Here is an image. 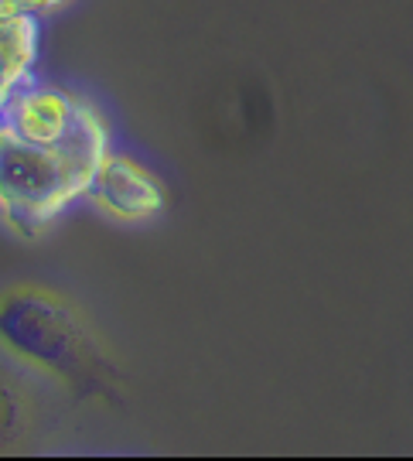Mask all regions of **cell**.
Returning a JSON list of instances; mask_svg holds the SVG:
<instances>
[{
    "mask_svg": "<svg viewBox=\"0 0 413 461\" xmlns=\"http://www.w3.org/2000/svg\"><path fill=\"white\" fill-rule=\"evenodd\" d=\"M106 150V127L85 99L58 144H28L0 127V219L21 236L41 232L85 195Z\"/></svg>",
    "mask_w": 413,
    "mask_h": 461,
    "instance_id": "obj_1",
    "label": "cell"
},
{
    "mask_svg": "<svg viewBox=\"0 0 413 461\" xmlns=\"http://www.w3.org/2000/svg\"><path fill=\"white\" fill-rule=\"evenodd\" d=\"M0 348L41 373L83 383L100 369V348L76 308L45 287L17 284L0 294Z\"/></svg>",
    "mask_w": 413,
    "mask_h": 461,
    "instance_id": "obj_2",
    "label": "cell"
},
{
    "mask_svg": "<svg viewBox=\"0 0 413 461\" xmlns=\"http://www.w3.org/2000/svg\"><path fill=\"white\" fill-rule=\"evenodd\" d=\"M85 195L120 222H144V219H154L165 209L161 182L150 175L148 167L137 165L133 158L113 154V150H106V158L96 167Z\"/></svg>",
    "mask_w": 413,
    "mask_h": 461,
    "instance_id": "obj_3",
    "label": "cell"
},
{
    "mask_svg": "<svg viewBox=\"0 0 413 461\" xmlns=\"http://www.w3.org/2000/svg\"><path fill=\"white\" fill-rule=\"evenodd\" d=\"M83 99L55 93V89H38V86H24L0 113V127L11 131L14 137L28 140V144H58L72 120L79 113Z\"/></svg>",
    "mask_w": 413,
    "mask_h": 461,
    "instance_id": "obj_4",
    "label": "cell"
},
{
    "mask_svg": "<svg viewBox=\"0 0 413 461\" xmlns=\"http://www.w3.org/2000/svg\"><path fill=\"white\" fill-rule=\"evenodd\" d=\"M38 59V17L0 4V113L11 99L34 83L31 68Z\"/></svg>",
    "mask_w": 413,
    "mask_h": 461,
    "instance_id": "obj_5",
    "label": "cell"
},
{
    "mask_svg": "<svg viewBox=\"0 0 413 461\" xmlns=\"http://www.w3.org/2000/svg\"><path fill=\"white\" fill-rule=\"evenodd\" d=\"M28 428H31L28 400L17 390L14 379L0 373V455H4V451H14V447L24 441Z\"/></svg>",
    "mask_w": 413,
    "mask_h": 461,
    "instance_id": "obj_6",
    "label": "cell"
},
{
    "mask_svg": "<svg viewBox=\"0 0 413 461\" xmlns=\"http://www.w3.org/2000/svg\"><path fill=\"white\" fill-rule=\"evenodd\" d=\"M0 4H7V7H21V11H28V14L41 17V14L58 11L66 0H0Z\"/></svg>",
    "mask_w": 413,
    "mask_h": 461,
    "instance_id": "obj_7",
    "label": "cell"
}]
</instances>
